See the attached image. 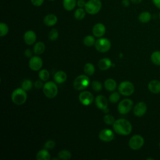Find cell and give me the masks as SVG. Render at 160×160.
Wrapping results in <instances>:
<instances>
[{
	"instance_id": "obj_24",
	"label": "cell",
	"mask_w": 160,
	"mask_h": 160,
	"mask_svg": "<svg viewBox=\"0 0 160 160\" xmlns=\"http://www.w3.org/2000/svg\"><path fill=\"white\" fill-rule=\"evenodd\" d=\"M117 86L116 82L112 78L107 79L104 82V87L109 91H114Z\"/></svg>"
},
{
	"instance_id": "obj_22",
	"label": "cell",
	"mask_w": 160,
	"mask_h": 160,
	"mask_svg": "<svg viewBox=\"0 0 160 160\" xmlns=\"http://www.w3.org/2000/svg\"><path fill=\"white\" fill-rule=\"evenodd\" d=\"M152 15L148 11H143L138 16V20L141 23H148L151 19Z\"/></svg>"
},
{
	"instance_id": "obj_44",
	"label": "cell",
	"mask_w": 160,
	"mask_h": 160,
	"mask_svg": "<svg viewBox=\"0 0 160 160\" xmlns=\"http://www.w3.org/2000/svg\"><path fill=\"white\" fill-rule=\"evenodd\" d=\"M130 0H122V4L123 6L127 8L130 5Z\"/></svg>"
},
{
	"instance_id": "obj_3",
	"label": "cell",
	"mask_w": 160,
	"mask_h": 160,
	"mask_svg": "<svg viewBox=\"0 0 160 160\" xmlns=\"http://www.w3.org/2000/svg\"><path fill=\"white\" fill-rule=\"evenodd\" d=\"M101 8L102 2L101 0H89L86 2L84 9L88 14L94 15L101 11Z\"/></svg>"
},
{
	"instance_id": "obj_31",
	"label": "cell",
	"mask_w": 160,
	"mask_h": 160,
	"mask_svg": "<svg viewBox=\"0 0 160 160\" xmlns=\"http://www.w3.org/2000/svg\"><path fill=\"white\" fill-rule=\"evenodd\" d=\"M49 72L47 69H42L39 72V78L42 81H46L49 78Z\"/></svg>"
},
{
	"instance_id": "obj_30",
	"label": "cell",
	"mask_w": 160,
	"mask_h": 160,
	"mask_svg": "<svg viewBox=\"0 0 160 160\" xmlns=\"http://www.w3.org/2000/svg\"><path fill=\"white\" fill-rule=\"evenodd\" d=\"M95 39L94 36L91 35H88L86 36L84 39H83V42L84 44L88 47H91L95 44Z\"/></svg>"
},
{
	"instance_id": "obj_36",
	"label": "cell",
	"mask_w": 160,
	"mask_h": 160,
	"mask_svg": "<svg viewBox=\"0 0 160 160\" xmlns=\"http://www.w3.org/2000/svg\"><path fill=\"white\" fill-rule=\"evenodd\" d=\"M59 36V32L56 29H52L49 33V39L51 41H56Z\"/></svg>"
},
{
	"instance_id": "obj_29",
	"label": "cell",
	"mask_w": 160,
	"mask_h": 160,
	"mask_svg": "<svg viewBox=\"0 0 160 160\" xmlns=\"http://www.w3.org/2000/svg\"><path fill=\"white\" fill-rule=\"evenodd\" d=\"M58 159H61L62 160H68L71 159V153L68 150H62L58 152Z\"/></svg>"
},
{
	"instance_id": "obj_2",
	"label": "cell",
	"mask_w": 160,
	"mask_h": 160,
	"mask_svg": "<svg viewBox=\"0 0 160 160\" xmlns=\"http://www.w3.org/2000/svg\"><path fill=\"white\" fill-rule=\"evenodd\" d=\"M26 91L22 88L14 89L11 94L12 101L18 106L23 104L27 99V93Z\"/></svg>"
},
{
	"instance_id": "obj_42",
	"label": "cell",
	"mask_w": 160,
	"mask_h": 160,
	"mask_svg": "<svg viewBox=\"0 0 160 160\" xmlns=\"http://www.w3.org/2000/svg\"><path fill=\"white\" fill-rule=\"evenodd\" d=\"M153 4L158 9H160V0H151Z\"/></svg>"
},
{
	"instance_id": "obj_28",
	"label": "cell",
	"mask_w": 160,
	"mask_h": 160,
	"mask_svg": "<svg viewBox=\"0 0 160 160\" xmlns=\"http://www.w3.org/2000/svg\"><path fill=\"white\" fill-rule=\"evenodd\" d=\"M84 71L88 76H92L95 72V68L93 64L91 62L86 63L84 66Z\"/></svg>"
},
{
	"instance_id": "obj_14",
	"label": "cell",
	"mask_w": 160,
	"mask_h": 160,
	"mask_svg": "<svg viewBox=\"0 0 160 160\" xmlns=\"http://www.w3.org/2000/svg\"><path fill=\"white\" fill-rule=\"evenodd\" d=\"M42 66V60L39 56L32 57L29 61V68L34 71L39 70Z\"/></svg>"
},
{
	"instance_id": "obj_46",
	"label": "cell",
	"mask_w": 160,
	"mask_h": 160,
	"mask_svg": "<svg viewBox=\"0 0 160 160\" xmlns=\"http://www.w3.org/2000/svg\"><path fill=\"white\" fill-rule=\"evenodd\" d=\"M159 19H160V12H159Z\"/></svg>"
},
{
	"instance_id": "obj_41",
	"label": "cell",
	"mask_w": 160,
	"mask_h": 160,
	"mask_svg": "<svg viewBox=\"0 0 160 160\" xmlns=\"http://www.w3.org/2000/svg\"><path fill=\"white\" fill-rule=\"evenodd\" d=\"M86 2L84 0H78L77 1V6L79 8H84Z\"/></svg>"
},
{
	"instance_id": "obj_20",
	"label": "cell",
	"mask_w": 160,
	"mask_h": 160,
	"mask_svg": "<svg viewBox=\"0 0 160 160\" xmlns=\"http://www.w3.org/2000/svg\"><path fill=\"white\" fill-rule=\"evenodd\" d=\"M112 65V62L110 59L104 58L101 59L98 62V67L102 71H105L110 68Z\"/></svg>"
},
{
	"instance_id": "obj_39",
	"label": "cell",
	"mask_w": 160,
	"mask_h": 160,
	"mask_svg": "<svg viewBox=\"0 0 160 160\" xmlns=\"http://www.w3.org/2000/svg\"><path fill=\"white\" fill-rule=\"evenodd\" d=\"M44 1V0H31L32 4L36 7L41 6L43 4Z\"/></svg>"
},
{
	"instance_id": "obj_37",
	"label": "cell",
	"mask_w": 160,
	"mask_h": 160,
	"mask_svg": "<svg viewBox=\"0 0 160 160\" xmlns=\"http://www.w3.org/2000/svg\"><path fill=\"white\" fill-rule=\"evenodd\" d=\"M91 87L94 91L98 92V91H101L102 86L100 82H99L98 81H93L91 82Z\"/></svg>"
},
{
	"instance_id": "obj_40",
	"label": "cell",
	"mask_w": 160,
	"mask_h": 160,
	"mask_svg": "<svg viewBox=\"0 0 160 160\" xmlns=\"http://www.w3.org/2000/svg\"><path fill=\"white\" fill-rule=\"evenodd\" d=\"M44 84H42V81H40V80H37L35 82H34V86L37 89H40L42 87H43Z\"/></svg>"
},
{
	"instance_id": "obj_4",
	"label": "cell",
	"mask_w": 160,
	"mask_h": 160,
	"mask_svg": "<svg viewBox=\"0 0 160 160\" xmlns=\"http://www.w3.org/2000/svg\"><path fill=\"white\" fill-rule=\"evenodd\" d=\"M42 91L44 95L47 98H54L58 94V88L57 85L54 82L48 81L44 84L42 87Z\"/></svg>"
},
{
	"instance_id": "obj_27",
	"label": "cell",
	"mask_w": 160,
	"mask_h": 160,
	"mask_svg": "<svg viewBox=\"0 0 160 160\" xmlns=\"http://www.w3.org/2000/svg\"><path fill=\"white\" fill-rule=\"evenodd\" d=\"M151 61L156 66H160V51H155L151 55Z\"/></svg>"
},
{
	"instance_id": "obj_7",
	"label": "cell",
	"mask_w": 160,
	"mask_h": 160,
	"mask_svg": "<svg viewBox=\"0 0 160 160\" xmlns=\"http://www.w3.org/2000/svg\"><path fill=\"white\" fill-rule=\"evenodd\" d=\"M144 144V138L140 134L133 135L129 140L128 144L132 150H138L141 149Z\"/></svg>"
},
{
	"instance_id": "obj_1",
	"label": "cell",
	"mask_w": 160,
	"mask_h": 160,
	"mask_svg": "<svg viewBox=\"0 0 160 160\" xmlns=\"http://www.w3.org/2000/svg\"><path fill=\"white\" fill-rule=\"evenodd\" d=\"M112 128L115 132L121 136L129 135L132 129L131 123L123 118L116 120L112 124Z\"/></svg>"
},
{
	"instance_id": "obj_10",
	"label": "cell",
	"mask_w": 160,
	"mask_h": 160,
	"mask_svg": "<svg viewBox=\"0 0 160 160\" xmlns=\"http://www.w3.org/2000/svg\"><path fill=\"white\" fill-rule=\"evenodd\" d=\"M79 100L84 106H89L94 101V96L89 91H82L79 95Z\"/></svg>"
},
{
	"instance_id": "obj_43",
	"label": "cell",
	"mask_w": 160,
	"mask_h": 160,
	"mask_svg": "<svg viewBox=\"0 0 160 160\" xmlns=\"http://www.w3.org/2000/svg\"><path fill=\"white\" fill-rule=\"evenodd\" d=\"M24 54H25L26 56H27V57H28V58H30V57L32 56V53L31 51L29 49H27L24 51Z\"/></svg>"
},
{
	"instance_id": "obj_17",
	"label": "cell",
	"mask_w": 160,
	"mask_h": 160,
	"mask_svg": "<svg viewBox=\"0 0 160 160\" xmlns=\"http://www.w3.org/2000/svg\"><path fill=\"white\" fill-rule=\"evenodd\" d=\"M149 91L153 94L160 92V81L157 79H153L149 82L148 85Z\"/></svg>"
},
{
	"instance_id": "obj_33",
	"label": "cell",
	"mask_w": 160,
	"mask_h": 160,
	"mask_svg": "<svg viewBox=\"0 0 160 160\" xmlns=\"http://www.w3.org/2000/svg\"><path fill=\"white\" fill-rule=\"evenodd\" d=\"M32 87V82L29 79H25L21 83V88L25 91H29Z\"/></svg>"
},
{
	"instance_id": "obj_38",
	"label": "cell",
	"mask_w": 160,
	"mask_h": 160,
	"mask_svg": "<svg viewBox=\"0 0 160 160\" xmlns=\"http://www.w3.org/2000/svg\"><path fill=\"white\" fill-rule=\"evenodd\" d=\"M56 146V143L53 140H49L44 144V148L46 149H52Z\"/></svg>"
},
{
	"instance_id": "obj_45",
	"label": "cell",
	"mask_w": 160,
	"mask_h": 160,
	"mask_svg": "<svg viewBox=\"0 0 160 160\" xmlns=\"http://www.w3.org/2000/svg\"><path fill=\"white\" fill-rule=\"evenodd\" d=\"M142 0H130V1L133 3V4H139L142 2Z\"/></svg>"
},
{
	"instance_id": "obj_47",
	"label": "cell",
	"mask_w": 160,
	"mask_h": 160,
	"mask_svg": "<svg viewBox=\"0 0 160 160\" xmlns=\"http://www.w3.org/2000/svg\"><path fill=\"white\" fill-rule=\"evenodd\" d=\"M159 148H160V141H159Z\"/></svg>"
},
{
	"instance_id": "obj_23",
	"label": "cell",
	"mask_w": 160,
	"mask_h": 160,
	"mask_svg": "<svg viewBox=\"0 0 160 160\" xmlns=\"http://www.w3.org/2000/svg\"><path fill=\"white\" fill-rule=\"evenodd\" d=\"M51 155L46 149H43L39 151L36 154V159L38 160H49Z\"/></svg>"
},
{
	"instance_id": "obj_19",
	"label": "cell",
	"mask_w": 160,
	"mask_h": 160,
	"mask_svg": "<svg viewBox=\"0 0 160 160\" xmlns=\"http://www.w3.org/2000/svg\"><path fill=\"white\" fill-rule=\"evenodd\" d=\"M54 79L58 84H61L64 82L67 79V74L62 71H57L54 75Z\"/></svg>"
},
{
	"instance_id": "obj_13",
	"label": "cell",
	"mask_w": 160,
	"mask_h": 160,
	"mask_svg": "<svg viewBox=\"0 0 160 160\" xmlns=\"http://www.w3.org/2000/svg\"><path fill=\"white\" fill-rule=\"evenodd\" d=\"M95 104L99 109L102 110L104 112H109L108 109V100L105 96L102 95H99L96 96L95 99Z\"/></svg>"
},
{
	"instance_id": "obj_32",
	"label": "cell",
	"mask_w": 160,
	"mask_h": 160,
	"mask_svg": "<svg viewBox=\"0 0 160 160\" xmlns=\"http://www.w3.org/2000/svg\"><path fill=\"white\" fill-rule=\"evenodd\" d=\"M9 32V27L4 22L0 23V36L4 37Z\"/></svg>"
},
{
	"instance_id": "obj_6",
	"label": "cell",
	"mask_w": 160,
	"mask_h": 160,
	"mask_svg": "<svg viewBox=\"0 0 160 160\" xmlns=\"http://www.w3.org/2000/svg\"><path fill=\"white\" fill-rule=\"evenodd\" d=\"M118 91L121 95L124 96H129L132 94L134 91V86L130 81H122L118 86Z\"/></svg>"
},
{
	"instance_id": "obj_8",
	"label": "cell",
	"mask_w": 160,
	"mask_h": 160,
	"mask_svg": "<svg viewBox=\"0 0 160 160\" xmlns=\"http://www.w3.org/2000/svg\"><path fill=\"white\" fill-rule=\"evenodd\" d=\"M111 46V41L105 38H101L97 39L95 42V48L100 52H108Z\"/></svg>"
},
{
	"instance_id": "obj_9",
	"label": "cell",
	"mask_w": 160,
	"mask_h": 160,
	"mask_svg": "<svg viewBox=\"0 0 160 160\" xmlns=\"http://www.w3.org/2000/svg\"><path fill=\"white\" fill-rule=\"evenodd\" d=\"M133 107V101L130 99H124L120 101L118 106V110L121 114H128Z\"/></svg>"
},
{
	"instance_id": "obj_34",
	"label": "cell",
	"mask_w": 160,
	"mask_h": 160,
	"mask_svg": "<svg viewBox=\"0 0 160 160\" xmlns=\"http://www.w3.org/2000/svg\"><path fill=\"white\" fill-rule=\"evenodd\" d=\"M120 99V94L118 92H113L109 97V100L112 103H116Z\"/></svg>"
},
{
	"instance_id": "obj_21",
	"label": "cell",
	"mask_w": 160,
	"mask_h": 160,
	"mask_svg": "<svg viewBox=\"0 0 160 160\" xmlns=\"http://www.w3.org/2000/svg\"><path fill=\"white\" fill-rule=\"evenodd\" d=\"M77 5L76 0H63L62 6L64 9L68 11H72Z\"/></svg>"
},
{
	"instance_id": "obj_11",
	"label": "cell",
	"mask_w": 160,
	"mask_h": 160,
	"mask_svg": "<svg viewBox=\"0 0 160 160\" xmlns=\"http://www.w3.org/2000/svg\"><path fill=\"white\" fill-rule=\"evenodd\" d=\"M148 107L144 102H138L133 108V113L137 117L143 116L147 112Z\"/></svg>"
},
{
	"instance_id": "obj_12",
	"label": "cell",
	"mask_w": 160,
	"mask_h": 160,
	"mask_svg": "<svg viewBox=\"0 0 160 160\" xmlns=\"http://www.w3.org/2000/svg\"><path fill=\"white\" fill-rule=\"evenodd\" d=\"M99 138L104 142H110L114 138V134L109 129H103L99 134Z\"/></svg>"
},
{
	"instance_id": "obj_5",
	"label": "cell",
	"mask_w": 160,
	"mask_h": 160,
	"mask_svg": "<svg viewBox=\"0 0 160 160\" xmlns=\"http://www.w3.org/2000/svg\"><path fill=\"white\" fill-rule=\"evenodd\" d=\"M90 84V80L88 76L86 75L78 76L73 82V87L78 91L83 90L86 89Z\"/></svg>"
},
{
	"instance_id": "obj_48",
	"label": "cell",
	"mask_w": 160,
	"mask_h": 160,
	"mask_svg": "<svg viewBox=\"0 0 160 160\" xmlns=\"http://www.w3.org/2000/svg\"><path fill=\"white\" fill-rule=\"evenodd\" d=\"M49 1H54V0H49Z\"/></svg>"
},
{
	"instance_id": "obj_26",
	"label": "cell",
	"mask_w": 160,
	"mask_h": 160,
	"mask_svg": "<svg viewBox=\"0 0 160 160\" xmlns=\"http://www.w3.org/2000/svg\"><path fill=\"white\" fill-rule=\"evenodd\" d=\"M86 13V11L85 9L82 8H78L74 11V18L77 20H82L85 18Z\"/></svg>"
},
{
	"instance_id": "obj_15",
	"label": "cell",
	"mask_w": 160,
	"mask_h": 160,
	"mask_svg": "<svg viewBox=\"0 0 160 160\" xmlns=\"http://www.w3.org/2000/svg\"><path fill=\"white\" fill-rule=\"evenodd\" d=\"M106 33V27L101 22L96 23L92 28V34L95 37L101 38Z\"/></svg>"
},
{
	"instance_id": "obj_25",
	"label": "cell",
	"mask_w": 160,
	"mask_h": 160,
	"mask_svg": "<svg viewBox=\"0 0 160 160\" xmlns=\"http://www.w3.org/2000/svg\"><path fill=\"white\" fill-rule=\"evenodd\" d=\"M45 49H46L45 44L42 42H38L37 43L35 44V45L33 47L34 52L37 55L42 54L44 52Z\"/></svg>"
},
{
	"instance_id": "obj_35",
	"label": "cell",
	"mask_w": 160,
	"mask_h": 160,
	"mask_svg": "<svg viewBox=\"0 0 160 160\" xmlns=\"http://www.w3.org/2000/svg\"><path fill=\"white\" fill-rule=\"evenodd\" d=\"M104 122L108 125H112L115 122L114 118L111 114H106L103 118Z\"/></svg>"
},
{
	"instance_id": "obj_18",
	"label": "cell",
	"mask_w": 160,
	"mask_h": 160,
	"mask_svg": "<svg viewBox=\"0 0 160 160\" xmlns=\"http://www.w3.org/2000/svg\"><path fill=\"white\" fill-rule=\"evenodd\" d=\"M58 22V18L54 14H48L44 18V23L47 26H53Z\"/></svg>"
},
{
	"instance_id": "obj_16",
	"label": "cell",
	"mask_w": 160,
	"mask_h": 160,
	"mask_svg": "<svg viewBox=\"0 0 160 160\" xmlns=\"http://www.w3.org/2000/svg\"><path fill=\"white\" fill-rule=\"evenodd\" d=\"M24 41L28 45L33 44L36 41V34L32 30L27 31L24 34Z\"/></svg>"
}]
</instances>
